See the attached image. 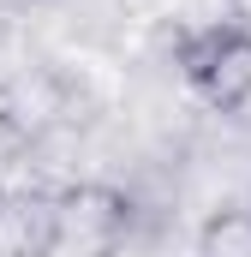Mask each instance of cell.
<instances>
[{"label": "cell", "mask_w": 251, "mask_h": 257, "mask_svg": "<svg viewBox=\"0 0 251 257\" xmlns=\"http://www.w3.org/2000/svg\"><path fill=\"white\" fill-rule=\"evenodd\" d=\"M174 66L197 102L233 114L251 102V30L245 24H203L174 42Z\"/></svg>", "instance_id": "cell-1"}, {"label": "cell", "mask_w": 251, "mask_h": 257, "mask_svg": "<svg viewBox=\"0 0 251 257\" xmlns=\"http://www.w3.org/2000/svg\"><path fill=\"white\" fill-rule=\"evenodd\" d=\"M132 221L138 209L120 186H72L60 192V251L72 245L78 257H114L132 239Z\"/></svg>", "instance_id": "cell-2"}, {"label": "cell", "mask_w": 251, "mask_h": 257, "mask_svg": "<svg viewBox=\"0 0 251 257\" xmlns=\"http://www.w3.org/2000/svg\"><path fill=\"white\" fill-rule=\"evenodd\" d=\"M0 251L54 257L60 251V192H18L0 203Z\"/></svg>", "instance_id": "cell-3"}, {"label": "cell", "mask_w": 251, "mask_h": 257, "mask_svg": "<svg viewBox=\"0 0 251 257\" xmlns=\"http://www.w3.org/2000/svg\"><path fill=\"white\" fill-rule=\"evenodd\" d=\"M197 257H251V209H215L197 227Z\"/></svg>", "instance_id": "cell-4"}, {"label": "cell", "mask_w": 251, "mask_h": 257, "mask_svg": "<svg viewBox=\"0 0 251 257\" xmlns=\"http://www.w3.org/2000/svg\"><path fill=\"white\" fill-rule=\"evenodd\" d=\"M0 203H6V186H0Z\"/></svg>", "instance_id": "cell-5"}, {"label": "cell", "mask_w": 251, "mask_h": 257, "mask_svg": "<svg viewBox=\"0 0 251 257\" xmlns=\"http://www.w3.org/2000/svg\"><path fill=\"white\" fill-rule=\"evenodd\" d=\"M245 209H251V203H245Z\"/></svg>", "instance_id": "cell-6"}]
</instances>
